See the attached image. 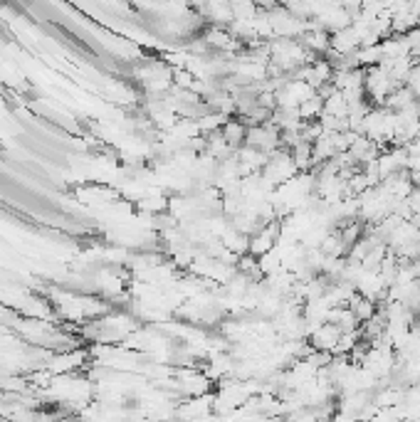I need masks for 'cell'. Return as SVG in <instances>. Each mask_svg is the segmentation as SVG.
Listing matches in <instances>:
<instances>
[{"label": "cell", "instance_id": "cell-1", "mask_svg": "<svg viewBox=\"0 0 420 422\" xmlns=\"http://www.w3.org/2000/svg\"><path fill=\"white\" fill-rule=\"evenodd\" d=\"M248 146H255L265 153H272L277 148H282V136H279V129L272 124V121H265V124H253L248 126V139H245Z\"/></svg>", "mask_w": 420, "mask_h": 422}, {"label": "cell", "instance_id": "cell-5", "mask_svg": "<svg viewBox=\"0 0 420 422\" xmlns=\"http://www.w3.org/2000/svg\"><path fill=\"white\" fill-rule=\"evenodd\" d=\"M324 114L336 116V119H344V116H349V101H346L344 91L336 89L331 96H326V99H324Z\"/></svg>", "mask_w": 420, "mask_h": 422}, {"label": "cell", "instance_id": "cell-4", "mask_svg": "<svg viewBox=\"0 0 420 422\" xmlns=\"http://www.w3.org/2000/svg\"><path fill=\"white\" fill-rule=\"evenodd\" d=\"M415 104H418V99H415L413 89H410L408 84L395 87V89L383 99V106L388 111H408L410 106H415Z\"/></svg>", "mask_w": 420, "mask_h": 422}, {"label": "cell", "instance_id": "cell-3", "mask_svg": "<svg viewBox=\"0 0 420 422\" xmlns=\"http://www.w3.org/2000/svg\"><path fill=\"white\" fill-rule=\"evenodd\" d=\"M220 134H223V139L228 141V146L233 148V151H238L240 146H245V139H248V124H245L240 116L233 114L223 121Z\"/></svg>", "mask_w": 420, "mask_h": 422}, {"label": "cell", "instance_id": "cell-7", "mask_svg": "<svg viewBox=\"0 0 420 422\" xmlns=\"http://www.w3.org/2000/svg\"><path fill=\"white\" fill-rule=\"evenodd\" d=\"M235 20H255L260 13V8L255 6V0H230Z\"/></svg>", "mask_w": 420, "mask_h": 422}, {"label": "cell", "instance_id": "cell-2", "mask_svg": "<svg viewBox=\"0 0 420 422\" xmlns=\"http://www.w3.org/2000/svg\"><path fill=\"white\" fill-rule=\"evenodd\" d=\"M341 336H344V331H341L336 324L324 321V324H319V326L314 328L307 338H309V343H312L314 351H334Z\"/></svg>", "mask_w": 420, "mask_h": 422}, {"label": "cell", "instance_id": "cell-9", "mask_svg": "<svg viewBox=\"0 0 420 422\" xmlns=\"http://www.w3.org/2000/svg\"><path fill=\"white\" fill-rule=\"evenodd\" d=\"M282 3H284V0H282Z\"/></svg>", "mask_w": 420, "mask_h": 422}, {"label": "cell", "instance_id": "cell-8", "mask_svg": "<svg viewBox=\"0 0 420 422\" xmlns=\"http://www.w3.org/2000/svg\"><path fill=\"white\" fill-rule=\"evenodd\" d=\"M255 6H257L262 13H267V11H272V8L282 6V0H255Z\"/></svg>", "mask_w": 420, "mask_h": 422}, {"label": "cell", "instance_id": "cell-6", "mask_svg": "<svg viewBox=\"0 0 420 422\" xmlns=\"http://www.w3.org/2000/svg\"><path fill=\"white\" fill-rule=\"evenodd\" d=\"M299 116H302V121H314L319 119L322 114H324V99H322L319 94L309 96V99H304L302 104L297 106Z\"/></svg>", "mask_w": 420, "mask_h": 422}]
</instances>
